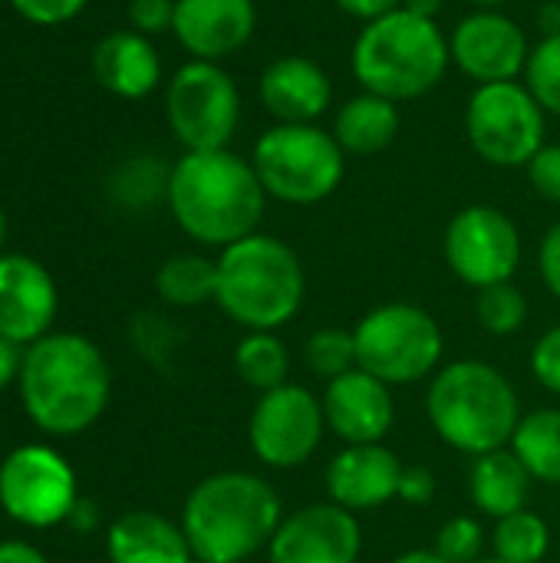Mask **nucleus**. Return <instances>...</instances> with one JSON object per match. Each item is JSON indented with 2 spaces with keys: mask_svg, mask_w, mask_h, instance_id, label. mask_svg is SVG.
Returning <instances> with one entry per match:
<instances>
[{
  "mask_svg": "<svg viewBox=\"0 0 560 563\" xmlns=\"http://www.w3.org/2000/svg\"><path fill=\"white\" fill-rule=\"evenodd\" d=\"M165 205L195 244L224 251L261 231L267 191L254 165L231 148L185 152L172 165Z\"/></svg>",
  "mask_w": 560,
  "mask_h": 563,
  "instance_id": "1",
  "label": "nucleus"
},
{
  "mask_svg": "<svg viewBox=\"0 0 560 563\" xmlns=\"http://www.w3.org/2000/svg\"><path fill=\"white\" fill-rule=\"evenodd\" d=\"M17 386L30 422L46 435L66 439L99 422L112 396V373L92 340L46 333L23 350Z\"/></svg>",
  "mask_w": 560,
  "mask_h": 563,
  "instance_id": "2",
  "label": "nucleus"
},
{
  "mask_svg": "<svg viewBox=\"0 0 560 563\" xmlns=\"http://www.w3.org/2000/svg\"><path fill=\"white\" fill-rule=\"evenodd\" d=\"M281 521V498L261 475L218 472L191 488L178 525L198 563H248L271 548Z\"/></svg>",
  "mask_w": 560,
  "mask_h": 563,
  "instance_id": "3",
  "label": "nucleus"
},
{
  "mask_svg": "<svg viewBox=\"0 0 560 563\" xmlns=\"http://www.w3.org/2000/svg\"><path fill=\"white\" fill-rule=\"evenodd\" d=\"M432 432L462 455H488L512 445L521 422V402L512 379L482 360H455L442 366L426 393Z\"/></svg>",
  "mask_w": 560,
  "mask_h": 563,
  "instance_id": "4",
  "label": "nucleus"
},
{
  "mask_svg": "<svg viewBox=\"0 0 560 563\" xmlns=\"http://www.w3.org/2000/svg\"><path fill=\"white\" fill-rule=\"evenodd\" d=\"M215 303L228 320L251 330H281L290 323L307 294V277L297 251L264 231L228 244L218 257Z\"/></svg>",
  "mask_w": 560,
  "mask_h": 563,
  "instance_id": "5",
  "label": "nucleus"
},
{
  "mask_svg": "<svg viewBox=\"0 0 560 563\" xmlns=\"http://www.w3.org/2000/svg\"><path fill=\"white\" fill-rule=\"evenodd\" d=\"M350 66L366 92L393 102H413L446 79L452 49L436 20L399 7L373 23H363L353 40Z\"/></svg>",
  "mask_w": 560,
  "mask_h": 563,
  "instance_id": "6",
  "label": "nucleus"
},
{
  "mask_svg": "<svg viewBox=\"0 0 560 563\" xmlns=\"http://www.w3.org/2000/svg\"><path fill=\"white\" fill-rule=\"evenodd\" d=\"M267 198L294 208L327 201L347 175V152L317 122H274L251 152Z\"/></svg>",
  "mask_w": 560,
  "mask_h": 563,
  "instance_id": "7",
  "label": "nucleus"
},
{
  "mask_svg": "<svg viewBox=\"0 0 560 563\" xmlns=\"http://www.w3.org/2000/svg\"><path fill=\"white\" fill-rule=\"evenodd\" d=\"M356 366L386 386H413L436 376L446 336L439 320L406 300L373 307L356 327Z\"/></svg>",
  "mask_w": 560,
  "mask_h": 563,
  "instance_id": "8",
  "label": "nucleus"
},
{
  "mask_svg": "<svg viewBox=\"0 0 560 563\" xmlns=\"http://www.w3.org/2000/svg\"><path fill=\"white\" fill-rule=\"evenodd\" d=\"M472 152L495 168H525L548 142V112L525 79L475 86L465 106Z\"/></svg>",
  "mask_w": 560,
  "mask_h": 563,
  "instance_id": "9",
  "label": "nucleus"
},
{
  "mask_svg": "<svg viewBox=\"0 0 560 563\" xmlns=\"http://www.w3.org/2000/svg\"><path fill=\"white\" fill-rule=\"evenodd\" d=\"M165 119L185 152L228 148L241 122V92L221 63L188 59L165 86Z\"/></svg>",
  "mask_w": 560,
  "mask_h": 563,
  "instance_id": "10",
  "label": "nucleus"
},
{
  "mask_svg": "<svg viewBox=\"0 0 560 563\" xmlns=\"http://www.w3.org/2000/svg\"><path fill=\"white\" fill-rule=\"evenodd\" d=\"M79 505L73 465L50 445H20L0 462V508L10 521L46 531Z\"/></svg>",
  "mask_w": 560,
  "mask_h": 563,
  "instance_id": "11",
  "label": "nucleus"
},
{
  "mask_svg": "<svg viewBox=\"0 0 560 563\" xmlns=\"http://www.w3.org/2000/svg\"><path fill=\"white\" fill-rule=\"evenodd\" d=\"M446 264L475 290L508 284L521 267V231L495 205H469L446 228Z\"/></svg>",
  "mask_w": 560,
  "mask_h": 563,
  "instance_id": "12",
  "label": "nucleus"
},
{
  "mask_svg": "<svg viewBox=\"0 0 560 563\" xmlns=\"http://www.w3.org/2000/svg\"><path fill=\"white\" fill-rule=\"evenodd\" d=\"M327 432L323 402L297 383H287L281 389L261 393L251 422H248V442L261 465L267 468H300L307 465Z\"/></svg>",
  "mask_w": 560,
  "mask_h": 563,
  "instance_id": "13",
  "label": "nucleus"
},
{
  "mask_svg": "<svg viewBox=\"0 0 560 563\" xmlns=\"http://www.w3.org/2000/svg\"><path fill=\"white\" fill-rule=\"evenodd\" d=\"M452 63L475 86L525 79L531 43L518 20L502 10H475L462 16L449 36Z\"/></svg>",
  "mask_w": 560,
  "mask_h": 563,
  "instance_id": "14",
  "label": "nucleus"
},
{
  "mask_svg": "<svg viewBox=\"0 0 560 563\" xmlns=\"http://www.w3.org/2000/svg\"><path fill=\"white\" fill-rule=\"evenodd\" d=\"M363 531L353 511L317 501L287 515L267 548L271 563H356Z\"/></svg>",
  "mask_w": 560,
  "mask_h": 563,
  "instance_id": "15",
  "label": "nucleus"
},
{
  "mask_svg": "<svg viewBox=\"0 0 560 563\" xmlns=\"http://www.w3.org/2000/svg\"><path fill=\"white\" fill-rule=\"evenodd\" d=\"M59 294L53 274L30 254H0V336L30 346L53 333Z\"/></svg>",
  "mask_w": 560,
  "mask_h": 563,
  "instance_id": "16",
  "label": "nucleus"
},
{
  "mask_svg": "<svg viewBox=\"0 0 560 563\" xmlns=\"http://www.w3.org/2000/svg\"><path fill=\"white\" fill-rule=\"evenodd\" d=\"M320 402L327 432H333L343 445H376L393 432V386H386L360 366L330 379Z\"/></svg>",
  "mask_w": 560,
  "mask_h": 563,
  "instance_id": "17",
  "label": "nucleus"
},
{
  "mask_svg": "<svg viewBox=\"0 0 560 563\" xmlns=\"http://www.w3.org/2000/svg\"><path fill=\"white\" fill-rule=\"evenodd\" d=\"M257 30L254 0H175L172 33L191 59L221 63L244 49Z\"/></svg>",
  "mask_w": 560,
  "mask_h": 563,
  "instance_id": "18",
  "label": "nucleus"
},
{
  "mask_svg": "<svg viewBox=\"0 0 560 563\" xmlns=\"http://www.w3.org/2000/svg\"><path fill=\"white\" fill-rule=\"evenodd\" d=\"M403 462L383 442L376 445H343L327 465V495L333 505L360 515L376 511L399 498Z\"/></svg>",
  "mask_w": 560,
  "mask_h": 563,
  "instance_id": "19",
  "label": "nucleus"
},
{
  "mask_svg": "<svg viewBox=\"0 0 560 563\" xmlns=\"http://www.w3.org/2000/svg\"><path fill=\"white\" fill-rule=\"evenodd\" d=\"M257 99L274 122H320L333 102V82L310 56H277L257 79Z\"/></svg>",
  "mask_w": 560,
  "mask_h": 563,
  "instance_id": "20",
  "label": "nucleus"
},
{
  "mask_svg": "<svg viewBox=\"0 0 560 563\" xmlns=\"http://www.w3.org/2000/svg\"><path fill=\"white\" fill-rule=\"evenodd\" d=\"M96 82L119 99H145L162 82V56L152 36L139 30H116L92 49Z\"/></svg>",
  "mask_w": 560,
  "mask_h": 563,
  "instance_id": "21",
  "label": "nucleus"
},
{
  "mask_svg": "<svg viewBox=\"0 0 560 563\" xmlns=\"http://www.w3.org/2000/svg\"><path fill=\"white\" fill-rule=\"evenodd\" d=\"M106 554L112 563H191L195 554L182 525L155 511L122 515L106 538Z\"/></svg>",
  "mask_w": 560,
  "mask_h": 563,
  "instance_id": "22",
  "label": "nucleus"
},
{
  "mask_svg": "<svg viewBox=\"0 0 560 563\" xmlns=\"http://www.w3.org/2000/svg\"><path fill=\"white\" fill-rule=\"evenodd\" d=\"M531 472L521 465V459L512 449H498L488 455H479L469 468V498L472 505L502 521L515 511L528 508L531 498Z\"/></svg>",
  "mask_w": 560,
  "mask_h": 563,
  "instance_id": "23",
  "label": "nucleus"
},
{
  "mask_svg": "<svg viewBox=\"0 0 560 563\" xmlns=\"http://www.w3.org/2000/svg\"><path fill=\"white\" fill-rule=\"evenodd\" d=\"M399 122V102L363 89L337 109L330 132L347 155H380L396 142Z\"/></svg>",
  "mask_w": 560,
  "mask_h": 563,
  "instance_id": "24",
  "label": "nucleus"
},
{
  "mask_svg": "<svg viewBox=\"0 0 560 563\" xmlns=\"http://www.w3.org/2000/svg\"><path fill=\"white\" fill-rule=\"evenodd\" d=\"M508 449L535 482L560 485V409H535L521 416Z\"/></svg>",
  "mask_w": 560,
  "mask_h": 563,
  "instance_id": "25",
  "label": "nucleus"
},
{
  "mask_svg": "<svg viewBox=\"0 0 560 563\" xmlns=\"http://www.w3.org/2000/svg\"><path fill=\"white\" fill-rule=\"evenodd\" d=\"M155 290L168 307H205L218 294V261L205 254H175L158 267Z\"/></svg>",
  "mask_w": 560,
  "mask_h": 563,
  "instance_id": "26",
  "label": "nucleus"
},
{
  "mask_svg": "<svg viewBox=\"0 0 560 563\" xmlns=\"http://www.w3.org/2000/svg\"><path fill=\"white\" fill-rule=\"evenodd\" d=\"M234 369L257 393L281 389L290 383V350L277 333L251 330L234 346Z\"/></svg>",
  "mask_w": 560,
  "mask_h": 563,
  "instance_id": "27",
  "label": "nucleus"
},
{
  "mask_svg": "<svg viewBox=\"0 0 560 563\" xmlns=\"http://www.w3.org/2000/svg\"><path fill=\"white\" fill-rule=\"evenodd\" d=\"M168 175L172 168L158 162L155 155H129L122 158L109 175V198L125 211H145L168 195Z\"/></svg>",
  "mask_w": 560,
  "mask_h": 563,
  "instance_id": "28",
  "label": "nucleus"
},
{
  "mask_svg": "<svg viewBox=\"0 0 560 563\" xmlns=\"http://www.w3.org/2000/svg\"><path fill=\"white\" fill-rule=\"evenodd\" d=\"M492 551L505 563H541L551 551V528L535 511H515L502 521H495L492 531Z\"/></svg>",
  "mask_w": 560,
  "mask_h": 563,
  "instance_id": "29",
  "label": "nucleus"
},
{
  "mask_svg": "<svg viewBox=\"0 0 560 563\" xmlns=\"http://www.w3.org/2000/svg\"><path fill=\"white\" fill-rule=\"evenodd\" d=\"M475 317L485 327V333H492V336H515L528 323V297L512 280L485 287V290H479Z\"/></svg>",
  "mask_w": 560,
  "mask_h": 563,
  "instance_id": "30",
  "label": "nucleus"
},
{
  "mask_svg": "<svg viewBox=\"0 0 560 563\" xmlns=\"http://www.w3.org/2000/svg\"><path fill=\"white\" fill-rule=\"evenodd\" d=\"M304 363L314 376L320 379H337L350 369H356V340L353 330L340 327H323L307 336L304 343Z\"/></svg>",
  "mask_w": 560,
  "mask_h": 563,
  "instance_id": "31",
  "label": "nucleus"
},
{
  "mask_svg": "<svg viewBox=\"0 0 560 563\" xmlns=\"http://www.w3.org/2000/svg\"><path fill=\"white\" fill-rule=\"evenodd\" d=\"M525 86L535 92V99L545 106L548 115H560V33L541 36L531 46Z\"/></svg>",
  "mask_w": 560,
  "mask_h": 563,
  "instance_id": "32",
  "label": "nucleus"
},
{
  "mask_svg": "<svg viewBox=\"0 0 560 563\" xmlns=\"http://www.w3.org/2000/svg\"><path fill=\"white\" fill-rule=\"evenodd\" d=\"M446 563H475L482 561L485 551V528L479 518L472 515H459L452 521H446L436 534V548H432Z\"/></svg>",
  "mask_w": 560,
  "mask_h": 563,
  "instance_id": "33",
  "label": "nucleus"
},
{
  "mask_svg": "<svg viewBox=\"0 0 560 563\" xmlns=\"http://www.w3.org/2000/svg\"><path fill=\"white\" fill-rule=\"evenodd\" d=\"M528 168V181L531 188L551 201V205H560V142H545L538 148V155L525 165Z\"/></svg>",
  "mask_w": 560,
  "mask_h": 563,
  "instance_id": "34",
  "label": "nucleus"
},
{
  "mask_svg": "<svg viewBox=\"0 0 560 563\" xmlns=\"http://www.w3.org/2000/svg\"><path fill=\"white\" fill-rule=\"evenodd\" d=\"M89 0H10V7L36 26H59L69 23L73 16H79L86 10Z\"/></svg>",
  "mask_w": 560,
  "mask_h": 563,
  "instance_id": "35",
  "label": "nucleus"
},
{
  "mask_svg": "<svg viewBox=\"0 0 560 563\" xmlns=\"http://www.w3.org/2000/svg\"><path fill=\"white\" fill-rule=\"evenodd\" d=\"M531 376L548 389L560 396V327H551L538 336L531 350Z\"/></svg>",
  "mask_w": 560,
  "mask_h": 563,
  "instance_id": "36",
  "label": "nucleus"
},
{
  "mask_svg": "<svg viewBox=\"0 0 560 563\" xmlns=\"http://www.w3.org/2000/svg\"><path fill=\"white\" fill-rule=\"evenodd\" d=\"M129 23L145 36L165 33L175 23V0H129Z\"/></svg>",
  "mask_w": 560,
  "mask_h": 563,
  "instance_id": "37",
  "label": "nucleus"
},
{
  "mask_svg": "<svg viewBox=\"0 0 560 563\" xmlns=\"http://www.w3.org/2000/svg\"><path fill=\"white\" fill-rule=\"evenodd\" d=\"M432 498H436V475L422 465H406L399 478V501L429 505Z\"/></svg>",
  "mask_w": 560,
  "mask_h": 563,
  "instance_id": "38",
  "label": "nucleus"
},
{
  "mask_svg": "<svg viewBox=\"0 0 560 563\" xmlns=\"http://www.w3.org/2000/svg\"><path fill=\"white\" fill-rule=\"evenodd\" d=\"M538 274L545 280V287L560 300V221L548 228V234L541 238L538 247Z\"/></svg>",
  "mask_w": 560,
  "mask_h": 563,
  "instance_id": "39",
  "label": "nucleus"
},
{
  "mask_svg": "<svg viewBox=\"0 0 560 563\" xmlns=\"http://www.w3.org/2000/svg\"><path fill=\"white\" fill-rule=\"evenodd\" d=\"M333 3L347 16L363 20V23H373V20H380V16H386V13H393V10L403 7V0H333Z\"/></svg>",
  "mask_w": 560,
  "mask_h": 563,
  "instance_id": "40",
  "label": "nucleus"
},
{
  "mask_svg": "<svg viewBox=\"0 0 560 563\" xmlns=\"http://www.w3.org/2000/svg\"><path fill=\"white\" fill-rule=\"evenodd\" d=\"M20 363H23V346L0 336V389L13 386L20 379Z\"/></svg>",
  "mask_w": 560,
  "mask_h": 563,
  "instance_id": "41",
  "label": "nucleus"
},
{
  "mask_svg": "<svg viewBox=\"0 0 560 563\" xmlns=\"http://www.w3.org/2000/svg\"><path fill=\"white\" fill-rule=\"evenodd\" d=\"M0 563H50L43 551L26 541H0Z\"/></svg>",
  "mask_w": 560,
  "mask_h": 563,
  "instance_id": "42",
  "label": "nucleus"
},
{
  "mask_svg": "<svg viewBox=\"0 0 560 563\" xmlns=\"http://www.w3.org/2000/svg\"><path fill=\"white\" fill-rule=\"evenodd\" d=\"M538 26L545 30V36L560 33V0H545V7L538 13Z\"/></svg>",
  "mask_w": 560,
  "mask_h": 563,
  "instance_id": "43",
  "label": "nucleus"
},
{
  "mask_svg": "<svg viewBox=\"0 0 560 563\" xmlns=\"http://www.w3.org/2000/svg\"><path fill=\"white\" fill-rule=\"evenodd\" d=\"M442 7H446V0H403V10L429 16V20H436L442 13Z\"/></svg>",
  "mask_w": 560,
  "mask_h": 563,
  "instance_id": "44",
  "label": "nucleus"
},
{
  "mask_svg": "<svg viewBox=\"0 0 560 563\" xmlns=\"http://www.w3.org/2000/svg\"><path fill=\"white\" fill-rule=\"evenodd\" d=\"M66 525H73V528H79V531H89L92 525H96V511H92V505H86L83 498H79V505L73 508V515H69V521Z\"/></svg>",
  "mask_w": 560,
  "mask_h": 563,
  "instance_id": "45",
  "label": "nucleus"
},
{
  "mask_svg": "<svg viewBox=\"0 0 560 563\" xmlns=\"http://www.w3.org/2000/svg\"><path fill=\"white\" fill-rule=\"evenodd\" d=\"M393 563H446L436 551H426V548H419V551H406V554H399Z\"/></svg>",
  "mask_w": 560,
  "mask_h": 563,
  "instance_id": "46",
  "label": "nucleus"
},
{
  "mask_svg": "<svg viewBox=\"0 0 560 563\" xmlns=\"http://www.w3.org/2000/svg\"><path fill=\"white\" fill-rule=\"evenodd\" d=\"M475 10H498L502 3H508V0H469Z\"/></svg>",
  "mask_w": 560,
  "mask_h": 563,
  "instance_id": "47",
  "label": "nucleus"
},
{
  "mask_svg": "<svg viewBox=\"0 0 560 563\" xmlns=\"http://www.w3.org/2000/svg\"><path fill=\"white\" fill-rule=\"evenodd\" d=\"M3 238H7V218H3V208H0V247H3Z\"/></svg>",
  "mask_w": 560,
  "mask_h": 563,
  "instance_id": "48",
  "label": "nucleus"
},
{
  "mask_svg": "<svg viewBox=\"0 0 560 563\" xmlns=\"http://www.w3.org/2000/svg\"><path fill=\"white\" fill-rule=\"evenodd\" d=\"M475 563H505V561H498V558H488V561H475Z\"/></svg>",
  "mask_w": 560,
  "mask_h": 563,
  "instance_id": "49",
  "label": "nucleus"
}]
</instances>
